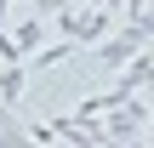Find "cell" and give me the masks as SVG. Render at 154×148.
I'll use <instances>...</instances> for the list:
<instances>
[{"instance_id":"6da1fadb","label":"cell","mask_w":154,"mask_h":148,"mask_svg":"<svg viewBox=\"0 0 154 148\" xmlns=\"http://www.w3.org/2000/svg\"><path fill=\"white\" fill-rule=\"evenodd\" d=\"M109 23H114V17H109V11H97V6H91V11H80V17H63V29H69L74 40H103V34H109Z\"/></svg>"},{"instance_id":"7a4b0ae2","label":"cell","mask_w":154,"mask_h":148,"mask_svg":"<svg viewBox=\"0 0 154 148\" xmlns=\"http://www.w3.org/2000/svg\"><path fill=\"white\" fill-rule=\"evenodd\" d=\"M0 103H6V108L23 103V63H6V68H0Z\"/></svg>"},{"instance_id":"3957f363","label":"cell","mask_w":154,"mask_h":148,"mask_svg":"<svg viewBox=\"0 0 154 148\" xmlns=\"http://www.w3.org/2000/svg\"><path fill=\"white\" fill-rule=\"evenodd\" d=\"M34 46H40V23H23L17 29V51H34Z\"/></svg>"},{"instance_id":"277c9868","label":"cell","mask_w":154,"mask_h":148,"mask_svg":"<svg viewBox=\"0 0 154 148\" xmlns=\"http://www.w3.org/2000/svg\"><path fill=\"white\" fill-rule=\"evenodd\" d=\"M63 57H69V46H46V51H40V57H34V63H40V68H57V63H63Z\"/></svg>"},{"instance_id":"5b68a950","label":"cell","mask_w":154,"mask_h":148,"mask_svg":"<svg viewBox=\"0 0 154 148\" xmlns=\"http://www.w3.org/2000/svg\"><path fill=\"white\" fill-rule=\"evenodd\" d=\"M40 11H63V0H40Z\"/></svg>"}]
</instances>
